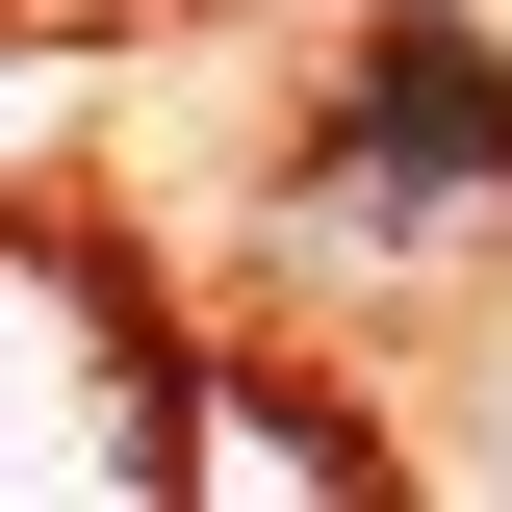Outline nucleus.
Masks as SVG:
<instances>
[{
  "instance_id": "nucleus-2",
  "label": "nucleus",
  "mask_w": 512,
  "mask_h": 512,
  "mask_svg": "<svg viewBox=\"0 0 512 512\" xmlns=\"http://www.w3.org/2000/svg\"><path fill=\"white\" fill-rule=\"evenodd\" d=\"M26 487H154V384L103 359L77 282H26Z\"/></svg>"
},
{
  "instance_id": "nucleus-1",
  "label": "nucleus",
  "mask_w": 512,
  "mask_h": 512,
  "mask_svg": "<svg viewBox=\"0 0 512 512\" xmlns=\"http://www.w3.org/2000/svg\"><path fill=\"white\" fill-rule=\"evenodd\" d=\"M512 180V77L461 52V0H384L359 103H333V231H410V205H487Z\"/></svg>"
}]
</instances>
